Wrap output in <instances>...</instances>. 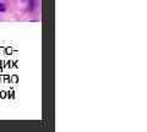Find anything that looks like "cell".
I'll return each instance as SVG.
<instances>
[{"label": "cell", "mask_w": 147, "mask_h": 132, "mask_svg": "<svg viewBox=\"0 0 147 132\" xmlns=\"http://www.w3.org/2000/svg\"><path fill=\"white\" fill-rule=\"evenodd\" d=\"M4 11H5V5L0 3V12H4Z\"/></svg>", "instance_id": "cell-1"}]
</instances>
